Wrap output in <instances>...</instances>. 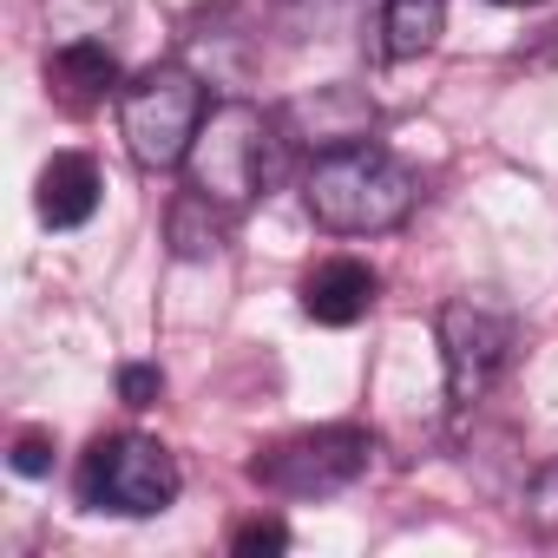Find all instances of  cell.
Masks as SVG:
<instances>
[{
	"instance_id": "cell-1",
	"label": "cell",
	"mask_w": 558,
	"mask_h": 558,
	"mask_svg": "<svg viewBox=\"0 0 558 558\" xmlns=\"http://www.w3.org/2000/svg\"><path fill=\"white\" fill-rule=\"evenodd\" d=\"M421 204V178L408 158H395L388 145L362 138V145H342V151H323L310 171H303V210L336 230V236H381V230H401Z\"/></svg>"
},
{
	"instance_id": "cell-2",
	"label": "cell",
	"mask_w": 558,
	"mask_h": 558,
	"mask_svg": "<svg viewBox=\"0 0 558 558\" xmlns=\"http://www.w3.org/2000/svg\"><path fill=\"white\" fill-rule=\"evenodd\" d=\"M276 145H283V132H276V119H263L256 106L230 99V106H210L191 151H184V171H191V191L223 204V210H243L256 204V191L269 184V165H276Z\"/></svg>"
},
{
	"instance_id": "cell-3",
	"label": "cell",
	"mask_w": 558,
	"mask_h": 558,
	"mask_svg": "<svg viewBox=\"0 0 558 558\" xmlns=\"http://www.w3.org/2000/svg\"><path fill=\"white\" fill-rule=\"evenodd\" d=\"M204 86L191 66H145L138 80L119 86V132H125V151L138 171H171L184 165L197 125H204Z\"/></svg>"
},
{
	"instance_id": "cell-4",
	"label": "cell",
	"mask_w": 558,
	"mask_h": 558,
	"mask_svg": "<svg viewBox=\"0 0 558 558\" xmlns=\"http://www.w3.org/2000/svg\"><path fill=\"white\" fill-rule=\"evenodd\" d=\"M178 499V460L171 447L145 434H106L80 460V506L112 519H151Z\"/></svg>"
},
{
	"instance_id": "cell-5",
	"label": "cell",
	"mask_w": 558,
	"mask_h": 558,
	"mask_svg": "<svg viewBox=\"0 0 558 558\" xmlns=\"http://www.w3.org/2000/svg\"><path fill=\"white\" fill-rule=\"evenodd\" d=\"M375 460V440L362 427H310V434H290L250 460V480L283 493V499H329V493H349Z\"/></svg>"
},
{
	"instance_id": "cell-6",
	"label": "cell",
	"mask_w": 558,
	"mask_h": 558,
	"mask_svg": "<svg viewBox=\"0 0 558 558\" xmlns=\"http://www.w3.org/2000/svg\"><path fill=\"white\" fill-rule=\"evenodd\" d=\"M512 342H519V323H512L506 310L480 303V296H460V303H447V310H440L447 408H453L460 421L493 395V381H499V375H506V362H512Z\"/></svg>"
},
{
	"instance_id": "cell-7",
	"label": "cell",
	"mask_w": 558,
	"mask_h": 558,
	"mask_svg": "<svg viewBox=\"0 0 558 558\" xmlns=\"http://www.w3.org/2000/svg\"><path fill=\"white\" fill-rule=\"evenodd\" d=\"M276 132H283V145H303L323 158V151L362 145L375 132V99L362 86H316V93H303L276 112Z\"/></svg>"
},
{
	"instance_id": "cell-8",
	"label": "cell",
	"mask_w": 558,
	"mask_h": 558,
	"mask_svg": "<svg viewBox=\"0 0 558 558\" xmlns=\"http://www.w3.org/2000/svg\"><path fill=\"white\" fill-rule=\"evenodd\" d=\"M375 290H381V276L362 256H329L303 276V316L323 329H349L375 310Z\"/></svg>"
},
{
	"instance_id": "cell-9",
	"label": "cell",
	"mask_w": 558,
	"mask_h": 558,
	"mask_svg": "<svg viewBox=\"0 0 558 558\" xmlns=\"http://www.w3.org/2000/svg\"><path fill=\"white\" fill-rule=\"evenodd\" d=\"M99 165L86 151H53L40 165V184H34V204H40V223L53 230H80L93 210H99Z\"/></svg>"
},
{
	"instance_id": "cell-10",
	"label": "cell",
	"mask_w": 558,
	"mask_h": 558,
	"mask_svg": "<svg viewBox=\"0 0 558 558\" xmlns=\"http://www.w3.org/2000/svg\"><path fill=\"white\" fill-rule=\"evenodd\" d=\"M447 34V0H381V53L421 60Z\"/></svg>"
},
{
	"instance_id": "cell-11",
	"label": "cell",
	"mask_w": 558,
	"mask_h": 558,
	"mask_svg": "<svg viewBox=\"0 0 558 558\" xmlns=\"http://www.w3.org/2000/svg\"><path fill=\"white\" fill-rule=\"evenodd\" d=\"M53 80H60V86H73L80 99H99V93H112V86H119V60H112L106 47L80 40V47H60V53H53Z\"/></svg>"
},
{
	"instance_id": "cell-12",
	"label": "cell",
	"mask_w": 558,
	"mask_h": 558,
	"mask_svg": "<svg viewBox=\"0 0 558 558\" xmlns=\"http://www.w3.org/2000/svg\"><path fill=\"white\" fill-rule=\"evenodd\" d=\"M525 525L538 532V538H558V453L532 473V486H525Z\"/></svg>"
},
{
	"instance_id": "cell-13",
	"label": "cell",
	"mask_w": 558,
	"mask_h": 558,
	"mask_svg": "<svg viewBox=\"0 0 558 558\" xmlns=\"http://www.w3.org/2000/svg\"><path fill=\"white\" fill-rule=\"evenodd\" d=\"M243 558H256V551H283L290 545V525L283 519H250V525H236V538H230Z\"/></svg>"
},
{
	"instance_id": "cell-14",
	"label": "cell",
	"mask_w": 558,
	"mask_h": 558,
	"mask_svg": "<svg viewBox=\"0 0 558 558\" xmlns=\"http://www.w3.org/2000/svg\"><path fill=\"white\" fill-rule=\"evenodd\" d=\"M158 388H165V375H158V368H125V375H119L125 408H151V401H158Z\"/></svg>"
},
{
	"instance_id": "cell-15",
	"label": "cell",
	"mask_w": 558,
	"mask_h": 558,
	"mask_svg": "<svg viewBox=\"0 0 558 558\" xmlns=\"http://www.w3.org/2000/svg\"><path fill=\"white\" fill-rule=\"evenodd\" d=\"M47 466H53V440L21 434V440H14V473H47Z\"/></svg>"
},
{
	"instance_id": "cell-16",
	"label": "cell",
	"mask_w": 558,
	"mask_h": 558,
	"mask_svg": "<svg viewBox=\"0 0 558 558\" xmlns=\"http://www.w3.org/2000/svg\"><path fill=\"white\" fill-rule=\"evenodd\" d=\"M493 8H538V0H493Z\"/></svg>"
}]
</instances>
